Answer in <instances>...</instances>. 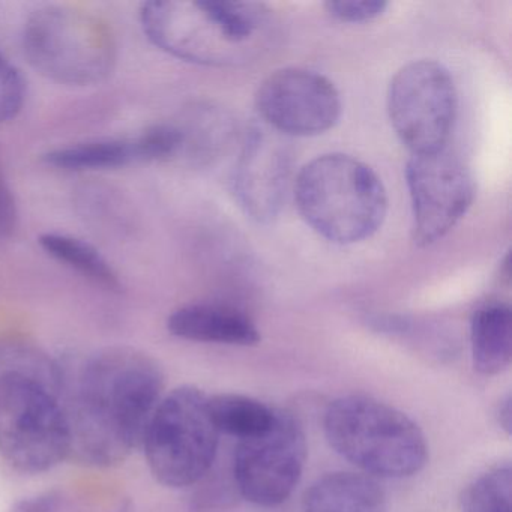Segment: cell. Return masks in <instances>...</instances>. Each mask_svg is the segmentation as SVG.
<instances>
[{"label": "cell", "mask_w": 512, "mask_h": 512, "mask_svg": "<svg viewBox=\"0 0 512 512\" xmlns=\"http://www.w3.org/2000/svg\"><path fill=\"white\" fill-rule=\"evenodd\" d=\"M163 386L160 365L134 347H106L74 367L59 365L56 391L70 431V457L95 467L122 463L142 445Z\"/></svg>", "instance_id": "6da1fadb"}, {"label": "cell", "mask_w": 512, "mask_h": 512, "mask_svg": "<svg viewBox=\"0 0 512 512\" xmlns=\"http://www.w3.org/2000/svg\"><path fill=\"white\" fill-rule=\"evenodd\" d=\"M58 364L28 344H0V455L28 475L70 457V431L59 401Z\"/></svg>", "instance_id": "7a4b0ae2"}, {"label": "cell", "mask_w": 512, "mask_h": 512, "mask_svg": "<svg viewBox=\"0 0 512 512\" xmlns=\"http://www.w3.org/2000/svg\"><path fill=\"white\" fill-rule=\"evenodd\" d=\"M140 23L158 49L206 67L254 61L274 37L271 11L256 2L154 0L142 5Z\"/></svg>", "instance_id": "3957f363"}, {"label": "cell", "mask_w": 512, "mask_h": 512, "mask_svg": "<svg viewBox=\"0 0 512 512\" xmlns=\"http://www.w3.org/2000/svg\"><path fill=\"white\" fill-rule=\"evenodd\" d=\"M295 200L305 223L334 244H355L380 229L388 196L379 176L344 154L320 155L296 176Z\"/></svg>", "instance_id": "277c9868"}, {"label": "cell", "mask_w": 512, "mask_h": 512, "mask_svg": "<svg viewBox=\"0 0 512 512\" xmlns=\"http://www.w3.org/2000/svg\"><path fill=\"white\" fill-rule=\"evenodd\" d=\"M329 445L365 475L409 478L427 463L421 428L389 404L365 395H346L325 413Z\"/></svg>", "instance_id": "5b68a950"}, {"label": "cell", "mask_w": 512, "mask_h": 512, "mask_svg": "<svg viewBox=\"0 0 512 512\" xmlns=\"http://www.w3.org/2000/svg\"><path fill=\"white\" fill-rule=\"evenodd\" d=\"M23 50L29 64L59 85L106 82L116 64V41L104 20L79 8H40L26 20Z\"/></svg>", "instance_id": "8992f818"}, {"label": "cell", "mask_w": 512, "mask_h": 512, "mask_svg": "<svg viewBox=\"0 0 512 512\" xmlns=\"http://www.w3.org/2000/svg\"><path fill=\"white\" fill-rule=\"evenodd\" d=\"M218 433L209 395L196 386H179L161 398L143 436L149 470L170 488L196 484L211 469Z\"/></svg>", "instance_id": "52a82bcc"}, {"label": "cell", "mask_w": 512, "mask_h": 512, "mask_svg": "<svg viewBox=\"0 0 512 512\" xmlns=\"http://www.w3.org/2000/svg\"><path fill=\"white\" fill-rule=\"evenodd\" d=\"M388 112L392 128L412 155L446 149L457 113L451 74L439 62H410L389 85Z\"/></svg>", "instance_id": "ba28073f"}, {"label": "cell", "mask_w": 512, "mask_h": 512, "mask_svg": "<svg viewBox=\"0 0 512 512\" xmlns=\"http://www.w3.org/2000/svg\"><path fill=\"white\" fill-rule=\"evenodd\" d=\"M307 460V439L301 422L289 412L275 410L271 427L259 436L239 440L235 479L239 491L254 505H280L301 479Z\"/></svg>", "instance_id": "9c48e42d"}, {"label": "cell", "mask_w": 512, "mask_h": 512, "mask_svg": "<svg viewBox=\"0 0 512 512\" xmlns=\"http://www.w3.org/2000/svg\"><path fill=\"white\" fill-rule=\"evenodd\" d=\"M413 215V241L428 247L448 235L475 199V179L469 167L442 149L412 155L406 167Z\"/></svg>", "instance_id": "30bf717a"}, {"label": "cell", "mask_w": 512, "mask_h": 512, "mask_svg": "<svg viewBox=\"0 0 512 512\" xmlns=\"http://www.w3.org/2000/svg\"><path fill=\"white\" fill-rule=\"evenodd\" d=\"M256 107L268 128L281 136H319L341 116V98L331 80L301 68L275 71L260 83Z\"/></svg>", "instance_id": "8fae6325"}, {"label": "cell", "mask_w": 512, "mask_h": 512, "mask_svg": "<svg viewBox=\"0 0 512 512\" xmlns=\"http://www.w3.org/2000/svg\"><path fill=\"white\" fill-rule=\"evenodd\" d=\"M292 175V157L281 134L271 128H253L233 170V193L245 214L269 223L286 202Z\"/></svg>", "instance_id": "7c38bea8"}, {"label": "cell", "mask_w": 512, "mask_h": 512, "mask_svg": "<svg viewBox=\"0 0 512 512\" xmlns=\"http://www.w3.org/2000/svg\"><path fill=\"white\" fill-rule=\"evenodd\" d=\"M170 334L199 343L254 346L260 341L256 323L226 305L190 304L178 308L167 319Z\"/></svg>", "instance_id": "4fadbf2b"}, {"label": "cell", "mask_w": 512, "mask_h": 512, "mask_svg": "<svg viewBox=\"0 0 512 512\" xmlns=\"http://www.w3.org/2000/svg\"><path fill=\"white\" fill-rule=\"evenodd\" d=\"M304 512H386L388 497L373 476L332 472L305 491Z\"/></svg>", "instance_id": "5bb4252c"}, {"label": "cell", "mask_w": 512, "mask_h": 512, "mask_svg": "<svg viewBox=\"0 0 512 512\" xmlns=\"http://www.w3.org/2000/svg\"><path fill=\"white\" fill-rule=\"evenodd\" d=\"M473 367L494 376L509 367L512 359V313L508 304L488 302L473 313L470 323Z\"/></svg>", "instance_id": "9a60e30c"}, {"label": "cell", "mask_w": 512, "mask_h": 512, "mask_svg": "<svg viewBox=\"0 0 512 512\" xmlns=\"http://www.w3.org/2000/svg\"><path fill=\"white\" fill-rule=\"evenodd\" d=\"M44 161L56 169L83 170L118 169L128 164L142 163L137 137L133 139H97L53 149Z\"/></svg>", "instance_id": "2e32d148"}, {"label": "cell", "mask_w": 512, "mask_h": 512, "mask_svg": "<svg viewBox=\"0 0 512 512\" xmlns=\"http://www.w3.org/2000/svg\"><path fill=\"white\" fill-rule=\"evenodd\" d=\"M40 245L50 257L79 272L106 290L121 289V280L109 260L89 242L65 233L49 232L40 236Z\"/></svg>", "instance_id": "e0dca14e"}, {"label": "cell", "mask_w": 512, "mask_h": 512, "mask_svg": "<svg viewBox=\"0 0 512 512\" xmlns=\"http://www.w3.org/2000/svg\"><path fill=\"white\" fill-rule=\"evenodd\" d=\"M209 409L218 433L250 439L265 433L275 419V410L256 398L239 394L209 397Z\"/></svg>", "instance_id": "ac0fdd59"}, {"label": "cell", "mask_w": 512, "mask_h": 512, "mask_svg": "<svg viewBox=\"0 0 512 512\" xmlns=\"http://www.w3.org/2000/svg\"><path fill=\"white\" fill-rule=\"evenodd\" d=\"M463 512H512L511 463L497 464L473 479L460 496Z\"/></svg>", "instance_id": "d6986e66"}, {"label": "cell", "mask_w": 512, "mask_h": 512, "mask_svg": "<svg viewBox=\"0 0 512 512\" xmlns=\"http://www.w3.org/2000/svg\"><path fill=\"white\" fill-rule=\"evenodd\" d=\"M25 103V83L13 64L0 53V122L16 118Z\"/></svg>", "instance_id": "ffe728a7"}, {"label": "cell", "mask_w": 512, "mask_h": 512, "mask_svg": "<svg viewBox=\"0 0 512 512\" xmlns=\"http://www.w3.org/2000/svg\"><path fill=\"white\" fill-rule=\"evenodd\" d=\"M386 8L388 4L383 0H340L326 4L329 16L343 23L373 22Z\"/></svg>", "instance_id": "44dd1931"}, {"label": "cell", "mask_w": 512, "mask_h": 512, "mask_svg": "<svg viewBox=\"0 0 512 512\" xmlns=\"http://www.w3.org/2000/svg\"><path fill=\"white\" fill-rule=\"evenodd\" d=\"M61 502L62 496L58 491H46V493L20 500L14 506L13 512H56Z\"/></svg>", "instance_id": "7402d4cb"}, {"label": "cell", "mask_w": 512, "mask_h": 512, "mask_svg": "<svg viewBox=\"0 0 512 512\" xmlns=\"http://www.w3.org/2000/svg\"><path fill=\"white\" fill-rule=\"evenodd\" d=\"M14 218H16V209H14L13 199L4 185H0V235L13 229Z\"/></svg>", "instance_id": "603a6c76"}, {"label": "cell", "mask_w": 512, "mask_h": 512, "mask_svg": "<svg viewBox=\"0 0 512 512\" xmlns=\"http://www.w3.org/2000/svg\"><path fill=\"white\" fill-rule=\"evenodd\" d=\"M497 418H499V424L502 425L503 430L506 433H511L512 430V398L506 397L505 400L500 403L499 412H497Z\"/></svg>", "instance_id": "cb8c5ba5"}]
</instances>
